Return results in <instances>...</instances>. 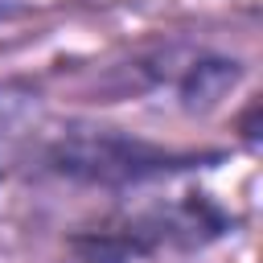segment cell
<instances>
[{
	"mask_svg": "<svg viewBox=\"0 0 263 263\" xmlns=\"http://www.w3.org/2000/svg\"><path fill=\"white\" fill-rule=\"evenodd\" d=\"M214 164L218 156H181L173 168L127 189L132 197L115 226L148 255L197 251L226 238L242 218V201L214 181Z\"/></svg>",
	"mask_w": 263,
	"mask_h": 263,
	"instance_id": "6da1fadb",
	"label": "cell"
},
{
	"mask_svg": "<svg viewBox=\"0 0 263 263\" xmlns=\"http://www.w3.org/2000/svg\"><path fill=\"white\" fill-rule=\"evenodd\" d=\"M181 156L148 144L140 136H127L119 127H66L45 140V168L78 181V185H103V189H136L148 177L173 168Z\"/></svg>",
	"mask_w": 263,
	"mask_h": 263,
	"instance_id": "7a4b0ae2",
	"label": "cell"
},
{
	"mask_svg": "<svg viewBox=\"0 0 263 263\" xmlns=\"http://www.w3.org/2000/svg\"><path fill=\"white\" fill-rule=\"evenodd\" d=\"M238 74H242V66L234 58L197 53V58H189L173 70V90L181 95V103L189 111H205V107L222 103V95L238 82Z\"/></svg>",
	"mask_w": 263,
	"mask_h": 263,
	"instance_id": "3957f363",
	"label": "cell"
},
{
	"mask_svg": "<svg viewBox=\"0 0 263 263\" xmlns=\"http://www.w3.org/2000/svg\"><path fill=\"white\" fill-rule=\"evenodd\" d=\"M37 95L25 90L21 82H0V168L4 160L25 148L37 132Z\"/></svg>",
	"mask_w": 263,
	"mask_h": 263,
	"instance_id": "277c9868",
	"label": "cell"
},
{
	"mask_svg": "<svg viewBox=\"0 0 263 263\" xmlns=\"http://www.w3.org/2000/svg\"><path fill=\"white\" fill-rule=\"evenodd\" d=\"M0 177H4V168H0Z\"/></svg>",
	"mask_w": 263,
	"mask_h": 263,
	"instance_id": "5b68a950",
	"label": "cell"
}]
</instances>
